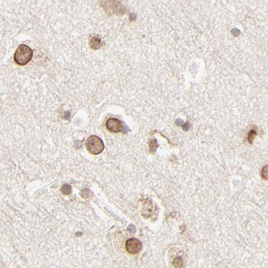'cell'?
<instances>
[{
	"mask_svg": "<svg viewBox=\"0 0 268 268\" xmlns=\"http://www.w3.org/2000/svg\"><path fill=\"white\" fill-rule=\"evenodd\" d=\"M33 57V51L29 46L21 44L18 47L14 54V61L20 65H25L30 61Z\"/></svg>",
	"mask_w": 268,
	"mask_h": 268,
	"instance_id": "cell-1",
	"label": "cell"
},
{
	"mask_svg": "<svg viewBox=\"0 0 268 268\" xmlns=\"http://www.w3.org/2000/svg\"><path fill=\"white\" fill-rule=\"evenodd\" d=\"M86 147L89 152L93 155H98L104 149V144L102 140L97 136H90L87 140Z\"/></svg>",
	"mask_w": 268,
	"mask_h": 268,
	"instance_id": "cell-2",
	"label": "cell"
},
{
	"mask_svg": "<svg viewBox=\"0 0 268 268\" xmlns=\"http://www.w3.org/2000/svg\"><path fill=\"white\" fill-rule=\"evenodd\" d=\"M106 127L112 133L123 132L124 133H127L129 131V129L127 126L116 118H109L106 122Z\"/></svg>",
	"mask_w": 268,
	"mask_h": 268,
	"instance_id": "cell-3",
	"label": "cell"
},
{
	"mask_svg": "<svg viewBox=\"0 0 268 268\" xmlns=\"http://www.w3.org/2000/svg\"><path fill=\"white\" fill-rule=\"evenodd\" d=\"M101 5L105 11L108 13H123L125 9L123 5L115 0L104 1Z\"/></svg>",
	"mask_w": 268,
	"mask_h": 268,
	"instance_id": "cell-4",
	"label": "cell"
},
{
	"mask_svg": "<svg viewBox=\"0 0 268 268\" xmlns=\"http://www.w3.org/2000/svg\"><path fill=\"white\" fill-rule=\"evenodd\" d=\"M126 249L127 251L131 254H135L141 249L142 243L139 239L132 238L127 240L126 242Z\"/></svg>",
	"mask_w": 268,
	"mask_h": 268,
	"instance_id": "cell-5",
	"label": "cell"
},
{
	"mask_svg": "<svg viewBox=\"0 0 268 268\" xmlns=\"http://www.w3.org/2000/svg\"><path fill=\"white\" fill-rule=\"evenodd\" d=\"M90 45L92 48L94 50L99 49L102 46V40L101 38L98 36H94L90 38Z\"/></svg>",
	"mask_w": 268,
	"mask_h": 268,
	"instance_id": "cell-6",
	"label": "cell"
},
{
	"mask_svg": "<svg viewBox=\"0 0 268 268\" xmlns=\"http://www.w3.org/2000/svg\"><path fill=\"white\" fill-rule=\"evenodd\" d=\"M71 187L69 185L65 184L64 186H63L62 188H61V192L63 194H64L65 195H69L71 194Z\"/></svg>",
	"mask_w": 268,
	"mask_h": 268,
	"instance_id": "cell-7",
	"label": "cell"
},
{
	"mask_svg": "<svg viewBox=\"0 0 268 268\" xmlns=\"http://www.w3.org/2000/svg\"><path fill=\"white\" fill-rule=\"evenodd\" d=\"M183 261L180 257H176L173 260V264L175 267H181L182 265Z\"/></svg>",
	"mask_w": 268,
	"mask_h": 268,
	"instance_id": "cell-8",
	"label": "cell"
},
{
	"mask_svg": "<svg viewBox=\"0 0 268 268\" xmlns=\"http://www.w3.org/2000/svg\"><path fill=\"white\" fill-rule=\"evenodd\" d=\"M256 135H257V133L255 131H251L249 132V135H248V141H249L250 144L253 143V141Z\"/></svg>",
	"mask_w": 268,
	"mask_h": 268,
	"instance_id": "cell-9",
	"label": "cell"
},
{
	"mask_svg": "<svg viewBox=\"0 0 268 268\" xmlns=\"http://www.w3.org/2000/svg\"><path fill=\"white\" fill-rule=\"evenodd\" d=\"M267 175H268V167L267 165H265V167L262 169L261 171V176L265 180H267Z\"/></svg>",
	"mask_w": 268,
	"mask_h": 268,
	"instance_id": "cell-10",
	"label": "cell"
},
{
	"mask_svg": "<svg viewBox=\"0 0 268 268\" xmlns=\"http://www.w3.org/2000/svg\"><path fill=\"white\" fill-rule=\"evenodd\" d=\"M157 141H155V139H153V141H151V145H150V151L151 153H153L155 150L157 149Z\"/></svg>",
	"mask_w": 268,
	"mask_h": 268,
	"instance_id": "cell-11",
	"label": "cell"
},
{
	"mask_svg": "<svg viewBox=\"0 0 268 268\" xmlns=\"http://www.w3.org/2000/svg\"><path fill=\"white\" fill-rule=\"evenodd\" d=\"M129 230H131V232H135L136 229H135V227L133 225H130V226L129 227Z\"/></svg>",
	"mask_w": 268,
	"mask_h": 268,
	"instance_id": "cell-12",
	"label": "cell"
},
{
	"mask_svg": "<svg viewBox=\"0 0 268 268\" xmlns=\"http://www.w3.org/2000/svg\"><path fill=\"white\" fill-rule=\"evenodd\" d=\"M183 123H184V122H183V121H182V120H180V119L177 120V121H176L177 125H178V126H180L181 125H182V124H183Z\"/></svg>",
	"mask_w": 268,
	"mask_h": 268,
	"instance_id": "cell-13",
	"label": "cell"
},
{
	"mask_svg": "<svg viewBox=\"0 0 268 268\" xmlns=\"http://www.w3.org/2000/svg\"><path fill=\"white\" fill-rule=\"evenodd\" d=\"M183 129H184V131H188V123H186V124H185V125L183 126Z\"/></svg>",
	"mask_w": 268,
	"mask_h": 268,
	"instance_id": "cell-14",
	"label": "cell"
}]
</instances>
